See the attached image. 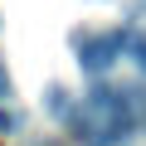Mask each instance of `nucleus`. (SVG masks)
Masks as SVG:
<instances>
[{"mask_svg": "<svg viewBox=\"0 0 146 146\" xmlns=\"http://www.w3.org/2000/svg\"><path fill=\"white\" fill-rule=\"evenodd\" d=\"M88 146H102V141H88ZM107 146H117V141H107Z\"/></svg>", "mask_w": 146, "mask_h": 146, "instance_id": "7", "label": "nucleus"}, {"mask_svg": "<svg viewBox=\"0 0 146 146\" xmlns=\"http://www.w3.org/2000/svg\"><path fill=\"white\" fill-rule=\"evenodd\" d=\"M15 98V78H10V68L0 63V102H10Z\"/></svg>", "mask_w": 146, "mask_h": 146, "instance_id": "3", "label": "nucleus"}, {"mask_svg": "<svg viewBox=\"0 0 146 146\" xmlns=\"http://www.w3.org/2000/svg\"><path fill=\"white\" fill-rule=\"evenodd\" d=\"M29 146H63L58 136H39V141H29Z\"/></svg>", "mask_w": 146, "mask_h": 146, "instance_id": "6", "label": "nucleus"}, {"mask_svg": "<svg viewBox=\"0 0 146 146\" xmlns=\"http://www.w3.org/2000/svg\"><path fill=\"white\" fill-rule=\"evenodd\" d=\"M0 131H15V117L5 112V102H0Z\"/></svg>", "mask_w": 146, "mask_h": 146, "instance_id": "5", "label": "nucleus"}, {"mask_svg": "<svg viewBox=\"0 0 146 146\" xmlns=\"http://www.w3.org/2000/svg\"><path fill=\"white\" fill-rule=\"evenodd\" d=\"M73 44H78V63L93 73V78H102V73L117 63V54H122V44H127V34L122 29H112V34H73Z\"/></svg>", "mask_w": 146, "mask_h": 146, "instance_id": "1", "label": "nucleus"}, {"mask_svg": "<svg viewBox=\"0 0 146 146\" xmlns=\"http://www.w3.org/2000/svg\"><path fill=\"white\" fill-rule=\"evenodd\" d=\"M131 63L146 73V39H131Z\"/></svg>", "mask_w": 146, "mask_h": 146, "instance_id": "4", "label": "nucleus"}, {"mask_svg": "<svg viewBox=\"0 0 146 146\" xmlns=\"http://www.w3.org/2000/svg\"><path fill=\"white\" fill-rule=\"evenodd\" d=\"M44 107H49L54 117H73V93L54 83V88H49V102H44Z\"/></svg>", "mask_w": 146, "mask_h": 146, "instance_id": "2", "label": "nucleus"}]
</instances>
